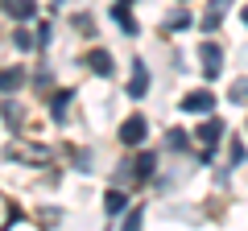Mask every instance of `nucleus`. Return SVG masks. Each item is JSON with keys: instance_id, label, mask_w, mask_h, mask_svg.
Wrapping results in <instances>:
<instances>
[{"instance_id": "1", "label": "nucleus", "mask_w": 248, "mask_h": 231, "mask_svg": "<svg viewBox=\"0 0 248 231\" xmlns=\"http://www.w3.org/2000/svg\"><path fill=\"white\" fill-rule=\"evenodd\" d=\"M199 62H203V74L207 79H219V71H223V50L215 42H203L199 45Z\"/></svg>"}, {"instance_id": "2", "label": "nucleus", "mask_w": 248, "mask_h": 231, "mask_svg": "<svg viewBox=\"0 0 248 231\" xmlns=\"http://www.w3.org/2000/svg\"><path fill=\"white\" fill-rule=\"evenodd\" d=\"M182 112H195V116H211L215 112V95L211 91H190L182 99Z\"/></svg>"}, {"instance_id": "3", "label": "nucleus", "mask_w": 248, "mask_h": 231, "mask_svg": "<svg viewBox=\"0 0 248 231\" xmlns=\"http://www.w3.org/2000/svg\"><path fill=\"white\" fill-rule=\"evenodd\" d=\"M145 132H149L145 116H128V120L120 124V141H124V144H141V141H145Z\"/></svg>"}, {"instance_id": "4", "label": "nucleus", "mask_w": 248, "mask_h": 231, "mask_svg": "<svg viewBox=\"0 0 248 231\" xmlns=\"http://www.w3.org/2000/svg\"><path fill=\"white\" fill-rule=\"evenodd\" d=\"M0 9L9 13V17H17V21H29L37 13V4L33 0H0Z\"/></svg>"}, {"instance_id": "5", "label": "nucleus", "mask_w": 248, "mask_h": 231, "mask_svg": "<svg viewBox=\"0 0 248 231\" xmlns=\"http://www.w3.org/2000/svg\"><path fill=\"white\" fill-rule=\"evenodd\" d=\"M145 91H149V71L137 62V66H133V79H128V99H141Z\"/></svg>"}, {"instance_id": "6", "label": "nucleus", "mask_w": 248, "mask_h": 231, "mask_svg": "<svg viewBox=\"0 0 248 231\" xmlns=\"http://www.w3.org/2000/svg\"><path fill=\"white\" fill-rule=\"evenodd\" d=\"M21 83H25V71L21 66H4L0 71V91H17Z\"/></svg>"}, {"instance_id": "7", "label": "nucleus", "mask_w": 248, "mask_h": 231, "mask_svg": "<svg viewBox=\"0 0 248 231\" xmlns=\"http://www.w3.org/2000/svg\"><path fill=\"white\" fill-rule=\"evenodd\" d=\"M133 182H145V178H153V165H157V157H153V153H141V157L133 161Z\"/></svg>"}, {"instance_id": "8", "label": "nucleus", "mask_w": 248, "mask_h": 231, "mask_svg": "<svg viewBox=\"0 0 248 231\" xmlns=\"http://www.w3.org/2000/svg\"><path fill=\"white\" fill-rule=\"evenodd\" d=\"M87 66H91L95 74H104V79H108V74H112V54H108V50H95V54L87 58Z\"/></svg>"}, {"instance_id": "9", "label": "nucleus", "mask_w": 248, "mask_h": 231, "mask_svg": "<svg viewBox=\"0 0 248 231\" xmlns=\"http://www.w3.org/2000/svg\"><path fill=\"white\" fill-rule=\"evenodd\" d=\"M232 0H211V9H207V17H203V29L211 33L215 25H219V17H223V9H228Z\"/></svg>"}, {"instance_id": "10", "label": "nucleus", "mask_w": 248, "mask_h": 231, "mask_svg": "<svg viewBox=\"0 0 248 231\" xmlns=\"http://www.w3.org/2000/svg\"><path fill=\"white\" fill-rule=\"evenodd\" d=\"M219 132H223V124H219V120H207V124H199V141H203L207 149H211V144L219 141Z\"/></svg>"}, {"instance_id": "11", "label": "nucleus", "mask_w": 248, "mask_h": 231, "mask_svg": "<svg viewBox=\"0 0 248 231\" xmlns=\"http://www.w3.org/2000/svg\"><path fill=\"white\" fill-rule=\"evenodd\" d=\"M112 17L120 21V29H124V33H128V37L137 33V17H133V13H128V4H116V13H112Z\"/></svg>"}, {"instance_id": "12", "label": "nucleus", "mask_w": 248, "mask_h": 231, "mask_svg": "<svg viewBox=\"0 0 248 231\" xmlns=\"http://www.w3.org/2000/svg\"><path fill=\"white\" fill-rule=\"evenodd\" d=\"M104 206H108V211H124V206H128V194H124V190H108V194H104Z\"/></svg>"}, {"instance_id": "13", "label": "nucleus", "mask_w": 248, "mask_h": 231, "mask_svg": "<svg viewBox=\"0 0 248 231\" xmlns=\"http://www.w3.org/2000/svg\"><path fill=\"white\" fill-rule=\"evenodd\" d=\"M0 112H4V120H9L13 128H17L21 116H25V112H21V103H13V99H0Z\"/></svg>"}, {"instance_id": "14", "label": "nucleus", "mask_w": 248, "mask_h": 231, "mask_svg": "<svg viewBox=\"0 0 248 231\" xmlns=\"http://www.w3.org/2000/svg\"><path fill=\"white\" fill-rule=\"evenodd\" d=\"M71 91H58V95H54V120H66V107H71Z\"/></svg>"}, {"instance_id": "15", "label": "nucleus", "mask_w": 248, "mask_h": 231, "mask_svg": "<svg viewBox=\"0 0 248 231\" xmlns=\"http://www.w3.org/2000/svg\"><path fill=\"white\" fill-rule=\"evenodd\" d=\"M13 42H17V50H33V45H37V37L29 33V29H17V33H13Z\"/></svg>"}, {"instance_id": "16", "label": "nucleus", "mask_w": 248, "mask_h": 231, "mask_svg": "<svg viewBox=\"0 0 248 231\" xmlns=\"http://www.w3.org/2000/svg\"><path fill=\"white\" fill-rule=\"evenodd\" d=\"M232 103H248V79H236V83H232Z\"/></svg>"}, {"instance_id": "17", "label": "nucleus", "mask_w": 248, "mask_h": 231, "mask_svg": "<svg viewBox=\"0 0 248 231\" xmlns=\"http://www.w3.org/2000/svg\"><path fill=\"white\" fill-rule=\"evenodd\" d=\"M166 144H170V149H186V132H182V128H170V136H166Z\"/></svg>"}, {"instance_id": "18", "label": "nucleus", "mask_w": 248, "mask_h": 231, "mask_svg": "<svg viewBox=\"0 0 248 231\" xmlns=\"http://www.w3.org/2000/svg\"><path fill=\"white\" fill-rule=\"evenodd\" d=\"M141 219H145V215H141V211H133L128 219H124V227H120V231H141Z\"/></svg>"}, {"instance_id": "19", "label": "nucleus", "mask_w": 248, "mask_h": 231, "mask_svg": "<svg viewBox=\"0 0 248 231\" xmlns=\"http://www.w3.org/2000/svg\"><path fill=\"white\" fill-rule=\"evenodd\" d=\"M228 157H232V161H244V144L232 141V144H228Z\"/></svg>"}, {"instance_id": "20", "label": "nucleus", "mask_w": 248, "mask_h": 231, "mask_svg": "<svg viewBox=\"0 0 248 231\" xmlns=\"http://www.w3.org/2000/svg\"><path fill=\"white\" fill-rule=\"evenodd\" d=\"M240 21H244V25H248V9H244V13H240Z\"/></svg>"}, {"instance_id": "21", "label": "nucleus", "mask_w": 248, "mask_h": 231, "mask_svg": "<svg viewBox=\"0 0 248 231\" xmlns=\"http://www.w3.org/2000/svg\"><path fill=\"white\" fill-rule=\"evenodd\" d=\"M120 4H133V0H120Z\"/></svg>"}]
</instances>
